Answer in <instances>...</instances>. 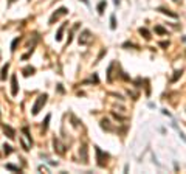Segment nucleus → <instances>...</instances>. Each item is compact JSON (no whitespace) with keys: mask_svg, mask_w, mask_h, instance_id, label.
<instances>
[{"mask_svg":"<svg viewBox=\"0 0 186 174\" xmlns=\"http://www.w3.org/2000/svg\"><path fill=\"white\" fill-rule=\"evenodd\" d=\"M47 100H48V95L47 93H43V95H39L37 96V100H36V103H34V106H33V115H37L39 113V111L45 106V103H47Z\"/></svg>","mask_w":186,"mask_h":174,"instance_id":"nucleus-1","label":"nucleus"},{"mask_svg":"<svg viewBox=\"0 0 186 174\" xmlns=\"http://www.w3.org/2000/svg\"><path fill=\"white\" fill-rule=\"evenodd\" d=\"M95 151H96V160H98V166H106L107 159H109V154L107 152H102L101 148L95 146Z\"/></svg>","mask_w":186,"mask_h":174,"instance_id":"nucleus-2","label":"nucleus"},{"mask_svg":"<svg viewBox=\"0 0 186 174\" xmlns=\"http://www.w3.org/2000/svg\"><path fill=\"white\" fill-rule=\"evenodd\" d=\"M90 42H92V34H90V31H89V30H84V31L79 34V44H81V45H87V44H90Z\"/></svg>","mask_w":186,"mask_h":174,"instance_id":"nucleus-3","label":"nucleus"},{"mask_svg":"<svg viewBox=\"0 0 186 174\" xmlns=\"http://www.w3.org/2000/svg\"><path fill=\"white\" fill-rule=\"evenodd\" d=\"M68 13V9L67 8H59L58 11H56V13H54L53 16H51V17H50V24H54V20H58L59 17H61V16H64V14H67Z\"/></svg>","mask_w":186,"mask_h":174,"instance_id":"nucleus-4","label":"nucleus"},{"mask_svg":"<svg viewBox=\"0 0 186 174\" xmlns=\"http://www.w3.org/2000/svg\"><path fill=\"white\" fill-rule=\"evenodd\" d=\"M19 93V87H17V76L13 75L11 76V95L16 96Z\"/></svg>","mask_w":186,"mask_h":174,"instance_id":"nucleus-5","label":"nucleus"},{"mask_svg":"<svg viewBox=\"0 0 186 174\" xmlns=\"http://www.w3.org/2000/svg\"><path fill=\"white\" fill-rule=\"evenodd\" d=\"M2 129H3V132L8 135V138H11V140H13V138L16 137V132H14V129L11 128V126H8V124H2Z\"/></svg>","mask_w":186,"mask_h":174,"instance_id":"nucleus-6","label":"nucleus"},{"mask_svg":"<svg viewBox=\"0 0 186 174\" xmlns=\"http://www.w3.org/2000/svg\"><path fill=\"white\" fill-rule=\"evenodd\" d=\"M8 68H9V64H5V65H3V68H2V73H0V79H2V81H5V79H6Z\"/></svg>","mask_w":186,"mask_h":174,"instance_id":"nucleus-7","label":"nucleus"},{"mask_svg":"<svg viewBox=\"0 0 186 174\" xmlns=\"http://www.w3.org/2000/svg\"><path fill=\"white\" fill-rule=\"evenodd\" d=\"M81 154H82V163H87V162H89V160H87L89 157H87V146H85V145L81 146Z\"/></svg>","mask_w":186,"mask_h":174,"instance_id":"nucleus-8","label":"nucleus"},{"mask_svg":"<svg viewBox=\"0 0 186 174\" xmlns=\"http://www.w3.org/2000/svg\"><path fill=\"white\" fill-rule=\"evenodd\" d=\"M106 5H107L106 0H101L99 5H98V14H104V8H106Z\"/></svg>","mask_w":186,"mask_h":174,"instance_id":"nucleus-9","label":"nucleus"},{"mask_svg":"<svg viewBox=\"0 0 186 174\" xmlns=\"http://www.w3.org/2000/svg\"><path fill=\"white\" fill-rule=\"evenodd\" d=\"M140 34L143 36L144 39H147V41L151 39V33H149V30H146V28H140Z\"/></svg>","mask_w":186,"mask_h":174,"instance_id":"nucleus-10","label":"nucleus"},{"mask_svg":"<svg viewBox=\"0 0 186 174\" xmlns=\"http://www.w3.org/2000/svg\"><path fill=\"white\" fill-rule=\"evenodd\" d=\"M158 11H160V13H163V14L171 16V17H174V19L177 17V14H175V13H171V11H169V9H166V8H158Z\"/></svg>","mask_w":186,"mask_h":174,"instance_id":"nucleus-11","label":"nucleus"},{"mask_svg":"<svg viewBox=\"0 0 186 174\" xmlns=\"http://www.w3.org/2000/svg\"><path fill=\"white\" fill-rule=\"evenodd\" d=\"M64 28H65V24L61 25V28L58 30V34H56V41H62V33H64Z\"/></svg>","mask_w":186,"mask_h":174,"instance_id":"nucleus-12","label":"nucleus"},{"mask_svg":"<svg viewBox=\"0 0 186 174\" xmlns=\"http://www.w3.org/2000/svg\"><path fill=\"white\" fill-rule=\"evenodd\" d=\"M33 73H34V67H26V68H23V76H30Z\"/></svg>","mask_w":186,"mask_h":174,"instance_id":"nucleus-13","label":"nucleus"},{"mask_svg":"<svg viewBox=\"0 0 186 174\" xmlns=\"http://www.w3.org/2000/svg\"><path fill=\"white\" fill-rule=\"evenodd\" d=\"M155 33H158V34H166V33H168V31H166L165 28H163V26H160V25H157V26H155Z\"/></svg>","mask_w":186,"mask_h":174,"instance_id":"nucleus-14","label":"nucleus"},{"mask_svg":"<svg viewBox=\"0 0 186 174\" xmlns=\"http://www.w3.org/2000/svg\"><path fill=\"white\" fill-rule=\"evenodd\" d=\"M19 41H20V37H16V39L13 41V44H11V51H16V47H17Z\"/></svg>","mask_w":186,"mask_h":174,"instance_id":"nucleus-15","label":"nucleus"},{"mask_svg":"<svg viewBox=\"0 0 186 174\" xmlns=\"http://www.w3.org/2000/svg\"><path fill=\"white\" fill-rule=\"evenodd\" d=\"M182 73H183V70H177V72H175V75L172 76V83H175V81L180 78V76H182Z\"/></svg>","mask_w":186,"mask_h":174,"instance_id":"nucleus-16","label":"nucleus"},{"mask_svg":"<svg viewBox=\"0 0 186 174\" xmlns=\"http://www.w3.org/2000/svg\"><path fill=\"white\" fill-rule=\"evenodd\" d=\"M6 170H11V171H17V173H20V168L14 166V165H11V163H8V165H6Z\"/></svg>","mask_w":186,"mask_h":174,"instance_id":"nucleus-17","label":"nucleus"},{"mask_svg":"<svg viewBox=\"0 0 186 174\" xmlns=\"http://www.w3.org/2000/svg\"><path fill=\"white\" fill-rule=\"evenodd\" d=\"M50 118H51V115H47V117H45V121H43V124H42L43 130H47V128H48V121H50Z\"/></svg>","mask_w":186,"mask_h":174,"instance_id":"nucleus-18","label":"nucleus"},{"mask_svg":"<svg viewBox=\"0 0 186 174\" xmlns=\"http://www.w3.org/2000/svg\"><path fill=\"white\" fill-rule=\"evenodd\" d=\"M3 149H5V154H11V152H13V148H11L9 145H6V143L3 145Z\"/></svg>","mask_w":186,"mask_h":174,"instance_id":"nucleus-19","label":"nucleus"},{"mask_svg":"<svg viewBox=\"0 0 186 174\" xmlns=\"http://www.w3.org/2000/svg\"><path fill=\"white\" fill-rule=\"evenodd\" d=\"M110 28L112 30L116 28V20H115V16H112V17H110Z\"/></svg>","mask_w":186,"mask_h":174,"instance_id":"nucleus-20","label":"nucleus"},{"mask_svg":"<svg viewBox=\"0 0 186 174\" xmlns=\"http://www.w3.org/2000/svg\"><path fill=\"white\" fill-rule=\"evenodd\" d=\"M160 47H163V48L169 47V41H163V42H160Z\"/></svg>","mask_w":186,"mask_h":174,"instance_id":"nucleus-21","label":"nucleus"},{"mask_svg":"<svg viewBox=\"0 0 186 174\" xmlns=\"http://www.w3.org/2000/svg\"><path fill=\"white\" fill-rule=\"evenodd\" d=\"M82 2H84V3H85V5H89V2H87V0H82Z\"/></svg>","mask_w":186,"mask_h":174,"instance_id":"nucleus-22","label":"nucleus"},{"mask_svg":"<svg viewBox=\"0 0 186 174\" xmlns=\"http://www.w3.org/2000/svg\"><path fill=\"white\" fill-rule=\"evenodd\" d=\"M8 2H9V3H13V2H16V0H8Z\"/></svg>","mask_w":186,"mask_h":174,"instance_id":"nucleus-23","label":"nucleus"}]
</instances>
